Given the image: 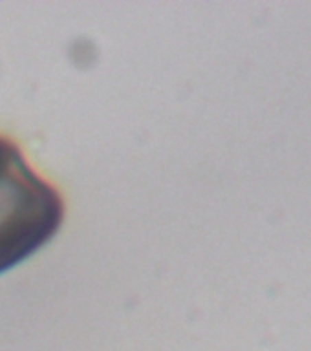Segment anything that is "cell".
Returning a JSON list of instances; mask_svg holds the SVG:
<instances>
[{
	"instance_id": "obj_1",
	"label": "cell",
	"mask_w": 311,
	"mask_h": 351,
	"mask_svg": "<svg viewBox=\"0 0 311 351\" xmlns=\"http://www.w3.org/2000/svg\"><path fill=\"white\" fill-rule=\"evenodd\" d=\"M62 216L59 192L27 165L15 143L0 137V274L43 249Z\"/></svg>"
}]
</instances>
